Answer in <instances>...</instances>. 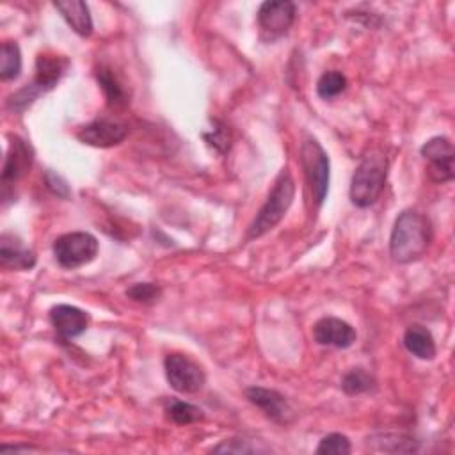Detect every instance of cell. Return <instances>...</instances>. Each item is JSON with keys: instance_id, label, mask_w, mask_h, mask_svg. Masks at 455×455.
<instances>
[{"instance_id": "cell-19", "label": "cell", "mask_w": 455, "mask_h": 455, "mask_svg": "<svg viewBox=\"0 0 455 455\" xmlns=\"http://www.w3.org/2000/svg\"><path fill=\"white\" fill-rule=\"evenodd\" d=\"M165 416L176 425H190L204 418L203 409L183 400H169L165 403Z\"/></svg>"}, {"instance_id": "cell-6", "label": "cell", "mask_w": 455, "mask_h": 455, "mask_svg": "<svg viewBox=\"0 0 455 455\" xmlns=\"http://www.w3.org/2000/svg\"><path fill=\"white\" fill-rule=\"evenodd\" d=\"M98 254V240L87 231H71L55 238L53 256L62 268H78Z\"/></svg>"}, {"instance_id": "cell-22", "label": "cell", "mask_w": 455, "mask_h": 455, "mask_svg": "<svg viewBox=\"0 0 455 455\" xmlns=\"http://www.w3.org/2000/svg\"><path fill=\"white\" fill-rule=\"evenodd\" d=\"M347 89V76L339 71H325L316 82V94L322 100H331Z\"/></svg>"}, {"instance_id": "cell-1", "label": "cell", "mask_w": 455, "mask_h": 455, "mask_svg": "<svg viewBox=\"0 0 455 455\" xmlns=\"http://www.w3.org/2000/svg\"><path fill=\"white\" fill-rule=\"evenodd\" d=\"M432 242L428 217L416 210H403L391 229L389 254L396 263H412L427 252Z\"/></svg>"}, {"instance_id": "cell-8", "label": "cell", "mask_w": 455, "mask_h": 455, "mask_svg": "<svg viewBox=\"0 0 455 455\" xmlns=\"http://www.w3.org/2000/svg\"><path fill=\"white\" fill-rule=\"evenodd\" d=\"M419 151H421V156L428 162L427 174H428L430 181L446 183V181L453 180L455 151H453V144L450 142L448 137H443V135L432 137L421 146Z\"/></svg>"}, {"instance_id": "cell-23", "label": "cell", "mask_w": 455, "mask_h": 455, "mask_svg": "<svg viewBox=\"0 0 455 455\" xmlns=\"http://www.w3.org/2000/svg\"><path fill=\"white\" fill-rule=\"evenodd\" d=\"M371 441L377 444V450H387V451H416V441L403 434H380L373 435Z\"/></svg>"}, {"instance_id": "cell-5", "label": "cell", "mask_w": 455, "mask_h": 455, "mask_svg": "<svg viewBox=\"0 0 455 455\" xmlns=\"http://www.w3.org/2000/svg\"><path fill=\"white\" fill-rule=\"evenodd\" d=\"M300 162L311 188L313 199L316 206H322L327 190H329V176H331V164L329 156L323 148L318 144L316 139L307 137L300 146Z\"/></svg>"}, {"instance_id": "cell-7", "label": "cell", "mask_w": 455, "mask_h": 455, "mask_svg": "<svg viewBox=\"0 0 455 455\" xmlns=\"http://www.w3.org/2000/svg\"><path fill=\"white\" fill-rule=\"evenodd\" d=\"M164 370H165V379L169 386L185 395H192L203 389L206 382V375L203 368L192 361L188 355L183 354H169L164 359Z\"/></svg>"}, {"instance_id": "cell-13", "label": "cell", "mask_w": 455, "mask_h": 455, "mask_svg": "<svg viewBox=\"0 0 455 455\" xmlns=\"http://www.w3.org/2000/svg\"><path fill=\"white\" fill-rule=\"evenodd\" d=\"M245 396L251 403H254L258 409L263 411V414L275 421V423H288L291 419V407L286 402V398L275 391V389H267L259 386H252L245 389Z\"/></svg>"}, {"instance_id": "cell-12", "label": "cell", "mask_w": 455, "mask_h": 455, "mask_svg": "<svg viewBox=\"0 0 455 455\" xmlns=\"http://www.w3.org/2000/svg\"><path fill=\"white\" fill-rule=\"evenodd\" d=\"M34 160V151L32 146L20 139V137H12L9 149L5 153V160H4V167H2V183L4 188H7L9 185L16 183L20 178H23Z\"/></svg>"}, {"instance_id": "cell-4", "label": "cell", "mask_w": 455, "mask_h": 455, "mask_svg": "<svg viewBox=\"0 0 455 455\" xmlns=\"http://www.w3.org/2000/svg\"><path fill=\"white\" fill-rule=\"evenodd\" d=\"M387 176V160L380 153L366 155L350 181V201L359 208L371 206L382 194Z\"/></svg>"}, {"instance_id": "cell-17", "label": "cell", "mask_w": 455, "mask_h": 455, "mask_svg": "<svg viewBox=\"0 0 455 455\" xmlns=\"http://www.w3.org/2000/svg\"><path fill=\"white\" fill-rule=\"evenodd\" d=\"M403 347L409 354H412L418 359L423 361H430L435 357V341L432 332L419 323H412L411 327H407V331L403 332Z\"/></svg>"}, {"instance_id": "cell-24", "label": "cell", "mask_w": 455, "mask_h": 455, "mask_svg": "<svg viewBox=\"0 0 455 455\" xmlns=\"http://www.w3.org/2000/svg\"><path fill=\"white\" fill-rule=\"evenodd\" d=\"M350 451H352V446H350L348 437L345 434H338V432H332V434L322 437L316 446L318 455H348Z\"/></svg>"}, {"instance_id": "cell-11", "label": "cell", "mask_w": 455, "mask_h": 455, "mask_svg": "<svg viewBox=\"0 0 455 455\" xmlns=\"http://www.w3.org/2000/svg\"><path fill=\"white\" fill-rule=\"evenodd\" d=\"M313 339L322 347L348 348L357 339L355 329L336 316H323L313 325Z\"/></svg>"}, {"instance_id": "cell-28", "label": "cell", "mask_w": 455, "mask_h": 455, "mask_svg": "<svg viewBox=\"0 0 455 455\" xmlns=\"http://www.w3.org/2000/svg\"><path fill=\"white\" fill-rule=\"evenodd\" d=\"M44 180H46V187H48L55 196L64 197V199L69 197L71 190H69V185L66 183V180H64L62 176H59V174L48 171V172L44 174Z\"/></svg>"}, {"instance_id": "cell-16", "label": "cell", "mask_w": 455, "mask_h": 455, "mask_svg": "<svg viewBox=\"0 0 455 455\" xmlns=\"http://www.w3.org/2000/svg\"><path fill=\"white\" fill-rule=\"evenodd\" d=\"M53 7L60 12L66 23L82 37H89L92 34V18L89 12V5L82 0H64L53 2Z\"/></svg>"}, {"instance_id": "cell-9", "label": "cell", "mask_w": 455, "mask_h": 455, "mask_svg": "<svg viewBox=\"0 0 455 455\" xmlns=\"http://www.w3.org/2000/svg\"><path fill=\"white\" fill-rule=\"evenodd\" d=\"M295 4L288 0H268L258 9V25L270 39L284 36L295 21Z\"/></svg>"}, {"instance_id": "cell-3", "label": "cell", "mask_w": 455, "mask_h": 455, "mask_svg": "<svg viewBox=\"0 0 455 455\" xmlns=\"http://www.w3.org/2000/svg\"><path fill=\"white\" fill-rule=\"evenodd\" d=\"M293 196H295V181H293L290 171L283 169L279 172V176L275 178L267 201L256 213L254 220L249 224L245 238L254 240V238L263 236L270 229H274L283 220L288 208L291 206Z\"/></svg>"}, {"instance_id": "cell-15", "label": "cell", "mask_w": 455, "mask_h": 455, "mask_svg": "<svg viewBox=\"0 0 455 455\" xmlns=\"http://www.w3.org/2000/svg\"><path fill=\"white\" fill-rule=\"evenodd\" d=\"M0 265L7 270H30L36 265V254L18 236L4 233L0 236Z\"/></svg>"}, {"instance_id": "cell-18", "label": "cell", "mask_w": 455, "mask_h": 455, "mask_svg": "<svg viewBox=\"0 0 455 455\" xmlns=\"http://www.w3.org/2000/svg\"><path fill=\"white\" fill-rule=\"evenodd\" d=\"M21 73V52L14 41H4L0 48V78L2 82L16 80Z\"/></svg>"}, {"instance_id": "cell-10", "label": "cell", "mask_w": 455, "mask_h": 455, "mask_svg": "<svg viewBox=\"0 0 455 455\" xmlns=\"http://www.w3.org/2000/svg\"><path fill=\"white\" fill-rule=\"evenodd\" d=\"M128 135V126L119 121L110 119H96L78 128L76 139L82 144L92 148H112L121 144Z\"/></svg>"}, {"instance_id": "cell-26", "label": "cell", "mask_w": 455, "mask_h": 455, "mask_svg": "<svg viewBox=\"0 0 455 455\" xmlns=\"http://www.w3.org/2000/svg\"><path fill=\"white\" fill-rule=\"evenodd\" d=\"M212 451L215 453H254L258 451L256 446H251L249 441H240V439H229L222 441L219 446H215Z\"/></svg>"}, {"instance_id": "cell-21", "label": "cell", "mask_w": 455, "mask_h": 455, "mask_svg": "<svg viewBox=\"0 0 455 455\" xmlns=\"http://www.w3.org/2000/svg\"><path fill=\"white\" fill-rule=\"evenodd\" d=\"M373 384H375L373 377L366 370H363V368H352L341 379V389L347 395L366 393V391H370L373 387Z\"/></svg>"}, {"instance_id": "cell-27", "label": "cell", "mask_w": 455, "mask_h": 455, "mask_svg": "<svg viewBox=\"0 0 455 455\" xmlns=\"http://www.w3.org/2000/svg\"><path fill=\"white\" fill-rule=\"evenodd\" d=\"M203 139L213 146L217 151L224 153L228 148H229V133L226 130V126H219V128H213L212 133H203Z\"/></svg>"}, {"instance_id": "cell-20", "label": "cell", "mask_w": 455, "mask_h": 455, "mask_svg": "<svg viewBox=\"0 0 455 455\" xmlns=\"http://www.w3.org/2000/svg\"><path fill=\"white\" fill-rule=\"evenodd\" d=\"M98 84L101 85L105 98L108 101V105H124L126 103V92L123 89V85H119L117 78L112 75V71L108 68H100L96 73Z\"/></svg>"}, {"instance_id": "cell-25", "label": "cell", "mask_w": 455, "mask_h": 455, "mask_svg": "<svg viewBox=\"0 0 455 455\" xmlns=\"http://www.w3.org/2000/svg\"><path fill=\"white\" fill-rule=\"evenodd\" d=\"M162 295L160 286L153 283H135L126 290V297L139 304H155Z\"/></svg>"}, {"instance_id": "cell-14", "label": "cell", "mask_w": 455, "mask_h": 455, "mask_svg": "<svg viewBox=\"0 0 455 455\" xmlns=\"http://www.w3.org/2000/svg\"><path fill=\"white\" fill-rule=\"evenodd\" d=\"M50 322L62 339H73L85 332L89 325L87 311L71 306V304H57L50 309Z\"/></svg>"}, {"instance_id": "cell-2", "label": "cell", "mask_w": 455, "mask_h": 455, "mask_svg": "<svg viewBox=\"0 0 455 455\" xmlns=\"http://www.w3.org/2000/svg\"><path fill=\"white\" fill-rule=\"evenodd\" d=\"M68 66L69 60L66 57L41 53L36 60L34 80L7 98V108L12 112L27 110L41 94L52 91L59 84Z\"/></svg>"}]
</instances>
